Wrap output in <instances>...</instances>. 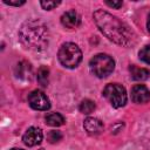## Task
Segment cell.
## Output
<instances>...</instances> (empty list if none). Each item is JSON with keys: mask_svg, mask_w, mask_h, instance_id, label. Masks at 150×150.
I'll return each mask as SVG.
<instances>
[{"mask_svg": "<svg viewBox=\"0 0 150 150\" xmlns=\"http://www.w3.org/2000/svg\"><path fill=\"white\" fill-rule=\"evenodd\" d=\"M93 18L96 26L110 41L120 46H129L134 42V33L118 18L103 9H97L93 14Z\"/></svg>", "mask_w": 150, "mask_h": 150, "instance_id": "cell-1", "label": "cell"}, {"mask_svg": "<svg viewBox=\"0 0 150 150\" xmlns=\"http://www.w3.org/2000/svg\"><path fill=\"white\" fill-rule=\"evenodd\" d=\"M19 39L27 49L42 52L48 47L49 30L41 20L30 19L21 25L19 29Z\"/></svg>", "mask_w": 150, "mask_h": 150, "instance_id": "cell-2", "label": "cell"}, {"mask_svg": "<svg viewBox=\"0 0 150 150\" xmlns=\"http://www.w3.org/2000/svg\"><path fill=\"white\" fill-rule=\"evenodd\" d=\"M60 63L66 68H75L82 60V52L77 45L66 42L61 46L57 54Z\"/></svg>", "mask_w": 150, "mask_h": 150, "instance_id": "cell-3", "label": "cell"}, {"mask_svg": "<svg viewBox=\"0 0 150 150\" xmlns=\"http://www.w3.org/2000/svg\"><path fill=\"white\" fill-rule=\"evenodd\" d=\"M89 68L95 76L103 79L112 73L115 68V61L112 60L111 56L107 54H97L90 60Z\"/></svg>", "mask_w": 150, "mask_h": 150, "instance_id": "cell-4", "label": "cell"}, {"mask_svg": "<svg viewBox=\"0 0 150 150\" xmlns=\"http://www.w3.org/2000/svg\"><path fill=\"white\" fill-rule=\"evenodd\" d=\"M103 96L114 108H121L127 103L125 88L118 83H109L103 89Z\"/></svg>", "mask_w": 150, "mask_h": 150, "instance_id": "cell-5", "label": "cell"}, {"mask_svg": "<svg viewBox=\"0 0 150 150\" xmlns=\"http://www.w3.org/2000/svg\"><path fill=\"white\" fill-rule=\"evenodd\" d=\"M28 103L35 110H48L50 108L49 98L41 90H33L28 95Z\"/></svg>", "mask_w": 150, "mask_h": 150, "instance_id": "cell-6", "label": "cell"}, {"mask_svg": "<svg viewBox=\"0 0 150 150\" xmlns=\"http://www.w3.org/2000/svg\"><path fill=\"white\" fill-rule=\"evenodd\" d=\"M42 131L40 128H36V127H30L27 129V131L23 134L22 136V141L26 145L28 146H35L38 144L41 143L42 141Z\"/></svg>", "mask_w": 150, "mask_h": 150, "instance_id": "cell-7", "label": "cell"}, {"mask_svg": "<svg viewBox=\"0 0 150 150\" xmlns=\"http://www.w3.org/2000/svg\"><path fill=\"white\" fill-rule=\"evenodd\" d=\"M131 100L138 104L146 103L150 100V90L144 84H136L131 89Z\"/></svg>", "mask_w": 150, "mask_h": 150, "instance_id": "cell-8", "label": "cell"}, {"mask_svg": "<svg viewBox=\"0 0 150 150\" xmlns=\"http://www.w3.org/2000/svg\"><path fill=\"white\" fill-rule=\"evenodd\" d=\"M61 23L69 29L76 28L81 23V16L75 11H67L61 16Z\"/></svg>", "mask_w": 150, "mask_h": 150, "instance_id": "cell-9", "label": "cell"}, {"mask_svg": "<svg viewBox=\"0 0 150 150\" xmlns=\"http://www.w3.org/2000/svg\"><path fill=\"white\" fill-rule=\"evenodd\" d=\"M83 127L89 135H98L103 130V123L95 117H88L84 120Z\"/></svg>", "mask_w": 150, "mask_h": 150, "instance_id": "cell-10", "label": "cell"}, {"mask_svg": "<svg viewBox=\"0 0 150 150\" xmlns=\"http://www.w3.org/2000/svg\"><path fill=\"white\" fill-rule=\"evenodd\" d=\"M32 74H33V70H32V66L29 62L27 61H21L16 64L15 67V75L16 77L21 79V80H30L32 79Z\"/></svg>", "mask_w": 150, "mask_h": 150, "instance_id": "cell-11", "label": "cell"}, {"mask_svg": "<svg viewBox=\"0 0 150 150\" xmlns=\"http://www.w3.org/2000/svg\"><path fill=\"white\" fill-rule=\"evenodd\" d=\"M129 70H130L131 77L134 80H136V81H145L150 76V70L149 69H146V68H139V67H137L135 64L130 66Z\"/></svg>", "mask_w": 150, "mask_h": 150, "instance_id": "cell-12", "label": "cell"}, {"mask_svg": "<svg viewBox=\"0 0 150 150\" xmlns=\"http://www.w3.org/2000/svg\"><path fill=\"white\" fill-rule=\"evenodd\" d=\"M46 123L52 127H60L64 123V118L59 112H50L46 116Z\"/></svg>", "mask_w": 150, "mask_h": 150, "instance_id": "cell-13", "label": "cell"}, {"mask_svg": "<svg viewBox=\"0 0 150 150\" xmlns=\"http://www.w3.org/2000/svg\"><path fill=\"white\" fill-rule=\"evenodd\" d=\"M48 77H49V69L46 66H41L39 68V70H38V82L42 87H47Z\"/></svg>", "mask_w": 150, "mask_h": 150, "instance_id": "cell-14", "label": "cell"}, {"mask_svg": "<svg viewBox=\"0 0 150 150\" xmlns=\"http://www.w3.org/2000/svg\"><path fill=\"white\" fill-rule=\"evenodd\" d=\"M80 111L83 112V114H90L95 110V103L91 101V100H83L81 103H80V107H79Z\"/></svg>", "mask_w": 150, "mask_h": 150, "instance_id": "cell-15", "label": "cell"}, {"mask_svg": "<svg viewBox=\"0 0 150 150\" xmlns=\"http://www.w3.org/2000/svg\"><path fill=\"white\" fill-rule=\"evenodd\" d=\"M138 55H139V59H141L143 62L150 64V45L144 46V47L139 50Z\"/></svg>", "mask_w": 150, "mask_h": 150, "instance_id": "cell-16", "label": "cell"}, {"mask_svg": "<svg viewBox=\"0 0 150 150\" xmlns=\"http://www.w3.org/2000/svg\"><path fill=\"white\" fill-rule=\"evenodd\" d=\"M47 138H48L49 143H57L59 141L62 139V134L57 130H50L47 135Z\"/></svg>", "mask_w": 150, "mask_h": 150, "instance_id": "cell-17", "label": "cell"}, {"mask_svg": "<svg viewBox=\"0 0 150 150\" xmlns=\"http://www.w3.org/2000/svg\"><path fill=\"white\" fill-rule=\"evenodd\" d=\"M40 5L42 6L43 9L49 11V9H53V8H55L56 6H59V5H60V1H41Z\"/></svg>", "mask_w": 150, "mask_h": 150, "instance_id": "cell-18", "label": "cell"}, {"mask_svg": "<svg viewBox=\"0 0 150 150\" xmlns=\"http://www.w3.org/2000/svg\"><path fill=\"white\" fill-rule=\"evenodd\" d=\"M105 5H108L109 7H112V8H120V7H122L123 2L122 1H105Z\"/></svg>", "mask_w": 150, "mask_h": 150, "instance_id": "cell-19", "label": "cell"}, {"mask_svg": "<svg viewBox=\"0 0 150 150\" xmlns=\"http://www.w3.org/2000/svg\"><path fill=\"white\" fill-rule=\"evenodd\" d=\"M4 2H5V4H7V5H11V6H21V5H23L26 1H25V0H22V1H11V0H4Z\"/></svg>", "mask_w": 150, "mask_h": 150, "instance_id": "cell-20", "label": "cell"}, {"mask_svg": "<svg viewBox=\"0 0 150 150\" xmlns=\"http://www.w3.org/2000/svg\"><path fill=\"white\" fill-rule=\"evenodd\" d=\"M148 29H149V32H150V14H149V18H148Z\"/></svg>", "mask_w": 150, "mask_h": 150, "instance_id": "cell-21", "label": "cell"}, {"mask_svg": "<svg viewBox=\"0 0 150 150\" xmlns=\"http://www.w3.org/2000/svg\"><path fill=\"white\" fill-rule=\"evenodd\" d=\"M12 150H23V149H19V148H13Z\"/></svg>", "mask_w": 150, "mask_h": 150, "instance_id": "cell-22", "label": "cell"}, {"mask_svg": "<svg viewBox=\"0 0 150 150\" xmlns=\"http://www.w3.org/2000/svg\"><path fill=\"white\" fill-rule=\"evenodd\" d=\"M39 150H43V149H39Z\"/></svg>", "mask_w": 150, "mask_h": 150, "instance_id": "cell-23", "label": "cell"}]
</instances>
